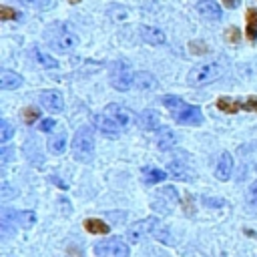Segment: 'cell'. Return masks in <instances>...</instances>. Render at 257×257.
Listing matches in <instances>:
<instances>
[{"mask_svg":"<svg viewBox=\"0 0 257 257\" xmlns=\"http://www.w3.org/2000/svg\"><path fill=\"white\" fill-rule=\"evenodd\" d=\"M84 229H86L88 233H94V235H104V233H108V225H106L104 221H100V219H86V221H84Z\"/></svg>","mask_w":257,"mask_h":257,"instance_id":"23","label":"cell"},{"mask_svg":"<svg viewBox=\"0 0 257 257\" xmlns=\"http://www.w3.org/2000/svg\"><path fill=\"white\" fill-rule=\"evenodd\" d=\"M94 253L98 257H128V245L122 239L112 237V239H104V241L96 243Z\"/></svg>","mask_w":257,"mask_h":257,"instance_id":"6","label":"cell"},{"mask_svg":"<svg viewBox=\"0 0 257 257\" xmlns=\"http://www.w3.org/2000/svg\"><path fill=\"white\" fill-rule=\"evenodd\" d=\"M241 4V0H223V6L225 8H237Z\"/></svg>","mask_w":257,"mask_h":257,"instance_id":"36","label":"cell"},{"mask_svg":"<svg viewBox=\"0 0 257 257\" xmlns=\"http://www.w3.org/2000/svg\"><path fill=\"white\" fill-rule=\"evenodd\" d=\"M90 120H92V124H94L104 137H116V135L122 131V128H120L110 116H106L104 112H102V114H92Z\"/></svg>","mask_w":257,"mask_h":257,"instance_id":"10","label":"cell"},{"mask_svg":"<svg viewBox=\"0 0 257 257\" xmlns=\"http://www.w3.org/2000/svg\"><path fill=\"white\" fill-rule=\"evenodd\" d=\"M225 68H227V64L221 62V60H215V62H201V64H197V66L189 72L187 80H189L191 86H205V84H211V82H215L217 78H221V76L225 74Z\"/></svg>","mask_w":257,"mask_h":257,"instance_id":"3","label":"cell"},{"mask_svg":"<svg viewBox=\"0 0 257 257\" xmlns=\"http://www.w3.org/2000/svg\"><path fill=\"white\" fill-rule=\"evenodd\" d=\"M68 2H72V4H76V2H80V0H68Z\"/></svg>","mask_w":257,"mask_h":257,"instance_id":"40","label":"cell"},{"mask_svg":"<svg viewBox=\"0 0 257 257\" xmlns=\"http://www.w3.org/2000/svg\"><path fill=\"white\" fill-rule=\"evenodd\" d=\"M38 116H40V112H38L34 106H26V108L22 110V118H24V122H26V124H32Z\"/></svg>","mask_w":257,"mask_h":257,"instance_id":"29","label":"cell"},{"mask_svg":"<svg viewBox=\"0 0 257 257\" xmlns=\"http://www.w3.org/2000/svg\"><path fill=\"white\" fill-rule=\"evenodd\" d=\"M243 108H245V110H251V112H257V98H255V96H251V98L243 104Z\"/></svg>","mask_w":257,"mask_h":257,"instance_id":"35","label":"cell"},{"mask_svg":"<svg viewBox=\"0 0 257 257\" xmlns=\"http://www.w3.org/2000/svg\"><path fill=\"white\" fill-rule=\"evenodd\" d=\"M48 149H50V153H54V155H62V153L66 151V135L62 133V135H58V137H52V139L48 141Z\"/></svg>","mask_w":257,"mask_h":257,"instance_id":"26","label":"cell"},{"mask_svg":"<svg viewBox=\"0 0 257 257\" xmlns=\"http://www.w3.org/2000/svg\"><path fill=\"white\" fill-rule=\"evenodd\" d=\"M44 38L58 52H72L78 46V36L66 22H52L44 30Z\"/></svg>","mask_w":257,"mask_h":257,"instance_id":"1","label":"cell"},{"mask_svg":"<svg viewBox=\"0 0 257 257\" xmlns=\"http://www.w3.org/2000/svg\"><path fill=\"white\" fill-rule=\"evenodd\" d=\"M137 122H139V126H141L143 131H157V128H161V118H159V114H157L155 110H151V108L143 110V112L139 114Z\"/></svg>","mask_w":257,"mask_h":257,"instance_id":"14","label":"cell"},{"mask_svg":"<svg viewBox=\"0 0 257 257\" xmlns=\"http://www.w3.org/2000/svg\"><path fill=\"white\" fill-rule=\"evenodd\" d=\"M143 179H145V183L155 185V183L165 181L167 179V173L161 171V169H157V167H143Z\"/></svg>","mask_w":257,"mask_h":257,"instance_id":"22","label":"cell"},{"mask_svg":"<svg viewBox=\"0 0 257 257\" xmlns=\"http://www.w3.org/2000/svg\"><path fill=\"white\" fill-rule=\"evenodd\" d=\"M157 227H159V219H157V217L141 219V221H137V223H133V225L128 227V233H126V235H128V241L139 243V241H143L145 237L153 235Z\"/></svg>","mask_w":257,"mask_h":257,"instance_id":"7","label":"cell"},{"mask_svg":"<svg viewBox=\"0 0 257 257\" xmlns=\"http://www.w3.org/2000/svg\"><path fill=\"white\" fill-rule=\"evenodd\" d=\"M30 54H32V58H34L40 66H44V68H56V66H58V62H56L48 52H44V50L38 48V46H34Z\"/></svg>","mask_w":257,"mask_h":257,"instance_id":"21","label":"cell"},{"mask_svg":"<svg viewBox=\"0 0 257 257\" xmlns=\"http://www.w3.org/2000/svg\"><path fill=\"white\" fill-rule=\"evenodd\" d=\"M197 12L205 18H211V20L221 18V6L215 0H199L197 2Z\"/></svg>","mask_w":257,"mask_h":257,"instance_id":"16","label":"cell"},{"mask_svg":"<svg viewBox=\"0 0 257 257\" xmlns=\"http://www.w3.org/2000/svg\"><path fill=\"white\" fill-rule=\"evenodd\" d=\"M177 203V193L173 187H165L163 191L157 193L155 201H153V207L157 211H163V213H171V207Z\"/></svg>","mask_w":257,"mask_h":257,"instance_id":"9","label":"cell"},{"mask_svg":"<svg viewBox=\"0 0 257 257\" xmlns=\"http://www.w3.org/2000/svg\"><path fill=\"white\" fill-rule=\"evenodd\" d=\"M104 114H106V116H110V118H112L120 128H126V126L133 122V114H131V110H128V108H124V106H122V104H118V102L106 104Z\"/></svg>","mask_w":257,"mask_h":257,"instance_id":"8","label":"cell"},{"mask_svg":"<svg viewBox=\"0 0 257 257\" xmlns=\"http://www.w3.org/2000/svg\"><path fill=\"white\" fill-rule=\"evenodd\" d=\"M10 195H12V189H10V187L4 183V185H2V197H4V199H8Z\"/></svg>","mask_w":257,"mask_h":257,"instance_id":"37","label":"cell"},{"mask_svg":"<svg viewBox=\"0 0 257 257\" xmlns=\"http://www.w3.org/2000/svg\"><path fill=\"white\" fill-rule=\"evenodd\" d=\"M141 38L153 46H159L165 42V32L157 26H141Z\"/></svg>","mask_w":257,"mask_h":257,"instance_id":"17","label":"cell"},{"mask_svg":"<svg viewBox=\"0 0 257 257\" xmlns=\"http://www.w3.org/2000/svg\"><path fill=\"white\" fill-rule=\"evenodd\" d=\"M40 104L50 110V112H60L64 108V100H62V94L58 90H46L40 94Z\"/></svg>","mask_w":257,"mask_h":257,"instance_id":"11","label":"cell"},{"mask_svg":"<svg viewBox=\"0 0 257 257\" xmlns=\"http://www.w3.org/2000/svg\"><path fill=\"white\" fill-rule=\"evenodd\" d=\"M203 201H205L207 205H217V207H221V205H223V201H221V199H207V197H205Z\"/></svg>","mask_w":257,"mask_h":257,"instance_id":"38","label":"cell"},{"mask_svg":"<svg viewBox=\"0 0 257 257\" xmlns=\"http://www.w3.org/2000/svg\"><path fill=\"white\" fill-rule=\"evenodd\" d=\"M12 215V219L14 221H18V225H22V227H32L34 225V221H36V215L32 213V211H18V213H10Z\"/></svg>","mask_w":257,"mask_h":257,"instance_id":"25","label":"cell"},{"mask_svg":"<svg viewBox=\"0 0 257 257\" xmlns=\"http://www.w3.org/2000/svg\"><path fill=\"white\" fill-rule=\"evenodd\" d=\"M233 173V159L229 153H221L219 155V161H217V167H215V177L219 181H227Z\"/></svg>","mask_w":257,"mask_h":257,"instance_id":"13","label":"cell"},{"mask_svg":"<svg viewBox=\"0 0 257 257\" xmlns=\"http://www.w3.org/2000/svg\"><path fill=\"white\" fill-rule=\"evenodd\" d=\"M163 104L173 110V118H175L177 122H181V124H201V122H203L201 108L183 102L179 96L167 94V96L163 98Z\"/></svg>","mask_w":257,"mask_h":257,"instance_id":"2","label":"cell"},{"mask_svg":"<svg viewBox=\"0 0 257 257\" xmlns=\"http://www.w3.org/2000/svg\"><path fill=\"white\" fill-rule=\"evenodd\" d=\"M20 14L14 10V8H8V6H0V18L2 20H16Z\"/></svg>","mask_w":257,"mask_h":257,"instance_id":"31","label":"cell"},{"mask_svg":"<svg viewBox=\"0 0 257 257\" xmlns=\"http://www.w3.org/2000/svg\"><path fill=\"white\" fill-rule=\"evenodd\" d=\"M135 86L139 90H153V88H157V78L151 72L139 70V72H135Z\"/></svg>","mask_w":257,"mask_h":257,"instance_id":"18","label":"cell"},{"mask_svg":"<svg viewBox=\"0 0 257 257\" xmlns=\"http://www.w3.org/2000/svg\"><path fill=\"white\" fill-rule=\"evenodd\" d=\"M175 145H177V133L169 126H161L157 135V147L161 151H171Z\"/></svg>","mask_w":257,"mask_h":257,"instance_id":"15","label":"cell"},{"mask_svg":"<svg viewBox=\"0 0 257 257\" xmlns=\"http://www.w3.org/2000/svg\"><path fill=\"white\" fill-rule=\"evenodd\" d=\"M54 124H56L54 118H44V120H40V126H38V128H40L42 133H50V131L54 128Z\"/></svg>","mask_w":257,"mask_h":257,"instance_id":"34","label":"cell"},{"mask_svg":"<svg viewBox=\"0 0 257 257\" xmlns=\"http://www.w3.org/2000/svg\"><path fill=\"white\" fill-rule=\"evenodd\" d=\"M225 40H229V42H239L241 40V30L239 28H235V26H231V28H227V32H225Z\"/></svg>","mask_w":257,"mask_h":257,"instance_id":"32","label":"cell"},{"mask_svg":"<svg viewBox=\"0 0 257 257\" xmlns=\"http://www.w3.org/2000/svg\"><path fill=\"white\" fill-rule=\"evenodd\" d=\"M14 135V128H12V124L6 120V118H2L0 120V143L4 145V143H8V139Z\"/></svg>","mask_w":257,"mask_h":257,"instance_id":"28","label":"cell"},{"mask_svg":"<svg viewBox=\"0 0 257 257\" xmlns=\"http://www.w3.org/2000/svg\"><path fill=\"white\" fill-rule=\"evenodd\" d=\"M189 50L193 54H205V52H209V46L203 40H193V42H189Z\"/></svg>","mask_w":257,"mask_h":257,"instance_id":"30","label":"cell"},{"mask_svg":"<svg viewBox=\"0 0 257 257\" xmlns=\"http://www.w3.org/2000/svg\"><path fill=\"white\" fill-rule=\"evenodd\" d=\"M167 171L177 181H193L195 179V171L189 165H185L183 161H171L169 167H167Z\"/></svg>","mask_w":257,"mask_h":257,"instance_id":"12","label":"cell"},{"mask_svg":"<svg viewBox=\"0 0 257 257\" xmlns=\"http://www.w3.org/2000/svg\"><path fill=\"white\" fill-rule=\"evenodd\" d=\"M247 199H249L253 205H257V181H253V183L249 185V189H247Z\"/></svg>","mask_w":257,"mask_h":257,"instance_id":"33","label":"cell"},{"mask_svg":"<svg viewBox=\"0 0 257 257\" xmlns=\"http://www.w3.org/2000/svg\"><path fill=\"white\" fill-rule=\"evenodd\" d=\"M52 181H54V183H56V185H58L60 189H66V183H62V181H58L56 177H52Z\"/></svg>","mask_w":257,"mask_h":257,"instance_id":"39","label":"cell"},{"mask_svg":"<svg viewBox=\"0 0 257 257\" xmlns=\"http://www.w3.org/2000/svg\"><path fill=\"white\" fill-rule=\"evenodd\" d=\"M110 82L116 90H128L135 86V72L124 60H116L110 66Z\"/></svg>","mask_w":257,"mask_h":257,"instance_id":"5","label":"cell"},{"mask_svg":"<svg viewBox=\"0 0 257 257\" xmlns=\"http://www.w3.org/2000/svg\"><path fill=\"white\" fill-rule=\"evenodd\" d=\"M245 20H247L245 36H247L249 42H255V40H257V10H255V8H249Z\"/></svg>","mask_w":257,"mask_h":257,"instance_id":"20","label":"cell"},{"mask_svg":"<svg viewBox=\"0 0 257 257\" xmlns=\"http://www.w3.org/2000/svg\"><path fill=\"white\" fill-rule=\"evenodd\" d=\"M217 108H221L223 112H229V114H235V112H239L241 108H243V104L239 102V100H231V98H219L217 100Z\"/></svg>","mask_w":257,"mask_h":257,"instance_id":"24","label":"cell"},{"mask_svg":"<svg viewBox=\"0 0 257 257\" xmlns=\"http://www.w3.org/2000/svg\"><path fill=\"white\" fill-rule=\"evenodd\" d=\"M72 153H74L76 161H82V163L92 161V157H94V137H92V131L88 126H82V128L76 131V135L72 139Z\"/></svg>","mask_w":257,"mask_h":257,"instance_id":"4","label":"cell"},{"mask_svg":"<svg viewBox=\"0 0 257 257\" xmlns=\"http://www.w3.org/2000/svg\"><path fill=\"white\" fill-rule=\"evenodd\" d=\"M20 84H22V76L20 74L10 72V70H2L0 72V88L12 90V88H18Z\"/></svg>","mask_w":257,"mask_h":257,"instance_id":"19","label":"cell"},{"mask_svg":"<svg viewBox=\"0 0 257 257\" xmlns=\"http://www.w3.org/2000/svg\"><path fill=\"white\" fill-rule=\"evenodd\" d=\"M24 6L28 8H36V10H48L54 6V0H20Z\"/></svg>","mask_w":257,"mask_h":257,"instance_id":"27","label":"cell"}]
</instances>
